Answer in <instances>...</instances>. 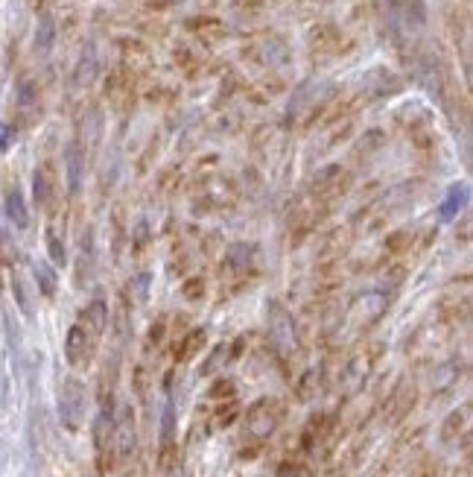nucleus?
Instances as JSON below:
<instances>
[{"label": "nucleus", "mask_w": 473, "mask_h": 477, "mask_svg": "<svg viewBox=\"0 0 473 477\" xmlns=\"http://www.w3.org/2000/svg\"><path fill=\"white\" fill-rule=\"evenodd\" d=\"M91 349H94V337L85 325H73L68 331V343H64V354H68V363L71 366H85L88 357H91Z\"/></svg>", "instance_id": "2"}, {"label": "nucleus", "mask_w": 473, "mask_h": 477, "mask_svg": "<svg viewBox=\"0 0 473 477\" xmlns=\"http://www.w3.org/2000/svg\"><path fill=\"white\" fill-rule=\"evenodd\" d=\"M47 246H50V258H53V264H59V267H62V264H64V246L59 243V237L53 234V232L47 234Z\"/></svg>", "instance_id": "12"}, {"label": "nucleus", "mask_w": 473, "mask_h": 477, "mask_svg": "<svg viewBox=\"0 0 473 477\" xmlns=\"http://www.w3.org/2000/svg\"><path fill=\"white\" fill-rule=\"evenodd\" d=\"M6 217L15 223V229H27L29 214H27L24 197H21V191H18V188H12V191L6 193Z\"/></svg>", "instance_id": "5"}, {"label": "nucleus", "mask_w": 473, "mask_h": 477, "mask_svg": "<svg viewBox=\"0 0 473 477\" xmlns=\"http://www.w3.org/2000/svg\"><path fill=\"white\" fill-rule=\"evenodd\" d=\"M32 193H36V202L38 205H47L50 202V176L47 170H36V185H32Z\"/></svg>", "instance_id": "10"}, {"label": "nucleus", "mask_w": 473, "mask_h": 477, "mask_svg": "<svg viewBox=\"0 0 473 477\" xmlns=\"http://www.w3.org/2000/svg\"><path fill=\"white\" fill-rule=\"evenodd\" d=\"M465 202H468V188L465 185H453V188H450V193H447L444 205H442V217H444V220H453V217L465 208Z\"/></svg>", "instance_id": "7"}, {"label": "nucleus", "mask_w": 473, "mask_h": 477, "mask_svg": "<svg viewBox=\"0 0 473 477\" xmlns=\"http://www.w3.org/2000/svg\"><path fill=\"white\" fill-rule=\"evenodd\" d=\"M274 313H278V319H272V337H274V343L281 345V352H290L292 343H295L292 331H290V317L283 310H278V308H274Z\"/></svg>", "instance_id": "6"}, {"label": "nucleus", "mask_w": 473, "mask_h": 477, "mask_svg": "<svg viewBox=\"0 0 473 477\" xmlns=\"http://www.w3.org/2000/svg\"><path fill=\"white\" fill-rule=\"evenodd\" d=\"M112 439H114V448H117L120 457H129L131 448H135V419H131L129 407L120 410L117 421L112 425Z\"/></svg>", "instance_id": "3"}, {"label": "nucleus", "mask_w": 473, "mask_h": 477, "mask_svg": "<svg viewBox=\"0 0 473 477\" xmlns=\"http://www.w3.org/2000/svg\"><path fill=\"white\" fill-rule=\"evenodd\" d=\"M172 439V404H167V410H164V445H170Z\"/></svg>", "instance_id": "13"}, {"label": "nucleus", "mask_w": 473, "mask_h": 477, "mask_svg": "<svg viewBox=\"0 0 473 477\" xmlns=\"http://www.w3.org/2000/svg\"><path fill=\"white\" fill-rule=\"evenodd\" d=\"M9 144H12V129L0 123V149H9Z\"/></svg>", "instance_id": "14"}, {"label": "nucleus", "mask_w": 473, "mask_h": 477, "mask_svg": "<svg viewBox=\"0 0 473 477\" xmlns=\"http://www.w3.org/2000/svg\"><path fill=\"white\" fill-rule=\"evenodd\" d=\"M82 173H85V156H82V144L73 140L68 147V185L71 191H79L82 185Z\"/></svg>", "instance_id": "4"}, {"label": "nucleus", "mask_w": 473, "mask_h": 477, "mask_svg": "<svg viewBox=\"0 0 473 477\" xmlns=\"http://www.w3.org/2000/svg\"><path fill=\"white\" fill-rule=\"evenodd\" d=\"M53 38H56V24H53V18L44 15L41 24H38V32H36V50L41 53V56H44V53H50Z\"/></svg>", "instance_id": "9"}, {"label": "nucleus", "mask_w": 473, "mask_h": 477, "mask_svg": "<svg viewBox=\"0 0 473 477\" xmlns=\"http://www.w3.org/2000/svg\"><path fill=\"white\" fill-rule=\"evenodd\" d=\"M36 278H38V287H41L44 296H53V293H56V276H53V269L47 264L36 267Z\"/></svg>", "instance_id": "11"}, {"label": "nucleus", "mask_w": 473, "mask_h": 477, "mask_svg": "<svg viewBox=\"0 0 473 477\" xmlns=\"http://www.w3.org/2000/svg\"><path fill=\"white\" fill-rule=\"evenodd\" d=\"M82 413H85V389L76 378H68L59 393V416L68 428H79Z\"/></svg>", "instance_id": "1"}, {"label": "nucleus", "mask_w": 473, "mask_h": 477, "mask_svg": "<svg viewBox=\"0 0 473 477\" xmlns=\"http://www.w3.org/2000/svg\"><path fill=\"white\" fill-rule=\"evenodd\" d=\"M94 77H97V56H94V50L88 47V50H85V56L79 59V64H76L73 82H76V85H91Z\"/></svg>", "instance_id": "8"}]
</instances>
